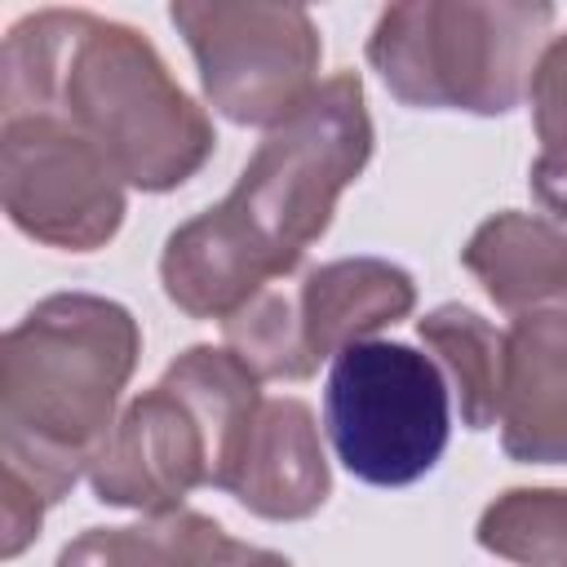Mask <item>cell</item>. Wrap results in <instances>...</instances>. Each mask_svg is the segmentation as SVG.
<instances>
[{
  "label": "cell",
  "mask_w": 567,
  "mask_h": 567,
  "mask_svg": "<svg viewBox=\"0 0 567 567\" xmlns=\"http://www.w3.org/2000/svg\"><path fill=\"white\" fill-rule=\"evenodd\" d=\"M372 155L359 75L323 80L310 102L266 133L235 190L164 244V292L195 319H230L284 279L328 230L337 195Z\"/></svg>",
  "instance_id": "6da1fadb"
},
{
  "label": "cell",
  "mask_w": 567,
  "mask_h": 567,
  "mask_svg": "<svg viewBox=\"0 0 567 567\" xmlns=\"http://www.w3.org/2000/svg\"><path fill=\"white\" fill-rule=\"evenodd\" d=\"M142 332L120 301L89 292L44 297L0 346V554L31 545L115 430Z\"/></svg>",
  "instance_id": "7a4b0ae2"
},
{
  "label": "cell",
  "mask_w": 567,
  "mask_h": 567,
  "mask_svg": "<svg viewBox=\"0 0 567 567\" xmlns=\"http://www.w3.org/2000/svg\"><path fill=\"white\" fill-rule=\"evenodd\" d=\"M4 115L49 111L89 137L120 182L173 190L213 155V124L133 27L40 9L9 27L0 49Z\"/></svg>",
  "instance_id": "3957f363"
},
{
  "label": "cell",
  "mask_w": 567,
  "mask_h": 567,
  "mask_svg": "<svg viewBox=\"0 0 567 567\" xmlns=\"http://www.w3.org/2000/svg\"><path fill=\"white\" fill-rule=\"evenodd\" d=\"M257 372L230 350L190 346L124 408L89 483L102 505L173 514L195 487H226L248 425L261 408Z\"/></svg>",
  "instance_id": "277c9868"
},
{
  "label": "cell",
  "mask_w": 567,
  "mask_h": 567,
  "mask_svg": "<svg viewBox=\"0 0 567 567\" xmlns=\"http://www.w3.org/2000/svg\"><path fill=\"white\" fill-rule=\"evenodd\" d=\"M549 22V4H390L368 40V62L403 106L505 115L532 89Z\"/></svg>",
  "instance_id": "5b68a950"
},
{
  "label": "cell",
  "mask_w": 567,
  "mask_h": 567,
  "mask_svg": "<svg viewBox=\"0 0 567 567\" xmlns=\"http://www.w3.org/2000/svg\"><path fill=\"white\" fill-rule=\"evenodd\" d=\"M323 421L337 461L372 483L403 487L430 474L452 434V399L434 359L399 341H354L332 359Z\"/></svg>",
  "instance_id": "8992f818"
},
{
  "label": "cell",
  "mask_w": 567,
  "mask_h": 567,
  "mask_svg": "<svg viewBox=\"0 0 567 567\" xmlns=\"http://www.w3.org/2000/svg\"><path fill=\"white\" fill-rule=\"evenodd\" d=\"M208 102L257 128H279L319 89V31L297 4H173Z\"/></svg>",
  "instance_id": "52a82bcc"
},
{
  "label": "cell",
  "mask_w": 567,
  "mask_h": 567,
  "mask_svg": "<svg viewBox=\"0 0 567 567\" xmlns=\"http://www.w3.org/2000/svg\"><path fill=\"white\" fill-rule=\"evenodd\" d=\"M0 190L9 221L53 248H102L124 221L120 173L89 137L49 111L4 115Z\"/></svg>",
  "instance_id": "ba28073f"
},
{
  "label": "cell",
  "mask_w": 567,
  "mask_h": 567,
  "mask_svg": "<svg viewBox=\"0 0 567 567\" xmlns=\"http://www.w3.org/2000/svg\"><path fill=\"white\" fill-rule=\"evenodd\" d=\"M501 447L527 465L567 461V306L514 315L501 368Z\"/></svg>",
  "instance_id": "9c48e42d"
},
{
  "label": "cell",
  "mask_w": 567,
  "mask_h": 567,
  "mask_svg": "<svg viewBox=\"0 0 567 567\" xmlns=\"http://www.w3.org/2000/svg\"><path fill=\"white\" fill-rule=\"evenodd\" d=\"M328 461L301 399H261L221 492L261 518H306L328 501Z\"/></svg>",
  "instance_id": "30bf717a"
},
{
  "label": "cell",
  "mask_w": 567,
  "mask_h": 567,
  "mask_svg": "<svg viewBox=\"0 0 567 567\" xmlns=\"http://www.w3.org/2000/svg\"><path fill=\"white\" fill-rule=\"evenodd\" d=\"M416 301L412 275L381 257H346L310 270L297 288V315L306 346L319 359H337L346 346L368 341V332L403 319Z\"/></svg>",
  "instance_id": "8fae6325"
},
{
  "label": "cell",
  "mask_w": 567,
  "mask_h": 567,
  "mask_svg": "<svg viewBox=\"0 0 567 567\" xmlns=\"http://www.w3.org/2000/svg\"><path fill=\"white\" fill-rule=\"evenodd\" d=\"M461 261L487 288V297L509 315L567 306V235L540 217L527 213L487 217L470 235Z\"/></svg>",
  "instance_id": "7c38bea8"
},
{
  "label": "cell",
  "mask_w": 567,
  "mask_h": 567,
  "mask_svg": "<svg viewBox=\"0 0 567 567\" xmlns=\"http://www.w3.org/2000/svg\"><path fill=\"white\" fill-rule=\"evenodd\" d=\"M421 341L443 359L456 381L461 421L470 430H487L501 412V368H505V332H496L470 306H439L421 323Z\"/></svg>",
  "instance_id": "4fadbf2b"
},
{
  "label": "cell",
  "mask_w": 567,
  "mask_h": 567,
  "mask_svg": "<svg viewBox=\"0 0 567 567\" xmlns=\"http://www.w3.org/2000/svg\"><path fill=\"white\" fill-rule=\"evenodd\" d=\"M221 527L204 514L173 509L137 527H89L75 536L58 567H190Z\"/></svg>",
  "instance_id": "5bb4252c"
},
{
  "label": "cell",
  "mask_w": 567,
  "mask_h": 567,
  "mask_svg": "<svg viewBox=\"0 0 567 567\" xmlns=\"http://www.w3.org/2000/svg\"><path fill=\"white\" fill-rule=\"evenodd\" d=\"M478 545L523 567H563L567 563V492L514 487L496 496L478 518Z\"/></svg>",
  "instance_id": "9a60e30c"
},
{
  "label": "cell",
  "mask_w": 567,
  "mask_h": 567,
  "mask_svg": "<svg viewBox=\"0 0 567 567\" xmlns=\"http://www.w3.org/2000/svg\"><path fill=\"white\" fill-rule=\"evenodd\" d=\"M226 350L248 363L257 377H279V381H301L319 363L306 346L301 315H297V292L261 288L244 310H235L226 323Z\"/></svg>",
  "instance_id": "2e32d148"
},
{
  "label": "cell",
  "mask_w": 567,
  "mask_h": 567,
  "mask_svg": "<svg viewBox=\"0 0 567 567\" xmlns=\"http://www.w3.org/2000/svg\"><path fill=\"white\" fill-rule=\"evenodd\" d=\"M527 97H532V120L540 137V159L567 173V35H558L540 53Z\"/></svg>",
  "instance_id": "e0dca14e"
},
{
  "label": "cell",
  "mask_w": 567,
  "mask_h": 567,
  "mask_svg": "<svg viewBox=\"0 0 567 567\" xmlns=\"http://www.w3.org/2000/svg\"><path fill=\"white\" fill-rule=\"evenodd\" d=\"M190 567H292V563L284 554H270V549H257V545H244V540H230L226 532H217Z\"/></svg>",
  "instance_id": "ac0fdd59"
},
{
  "label": "cell",
  "mask_w": 567,
  "mask_h": 567,
  "mask_svg": "<svg viewBox=\"0 0 567 567\" xmlns=\"http://www.w3.org/2000/svg\"><path fill=\"white\" fill-rule=\"evenodd\" d=\"M532 190L540 195V204H545L554 217L567 221V173H563V168L536 159V164H532Z\"/></svg>",
  "instance_id": "d6986e66"
}]
</instances>
